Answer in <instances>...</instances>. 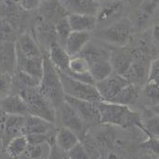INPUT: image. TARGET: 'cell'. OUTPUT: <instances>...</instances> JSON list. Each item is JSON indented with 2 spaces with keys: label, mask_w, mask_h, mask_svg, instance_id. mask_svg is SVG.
I'll return each instance as SVG.
<instances>
[{
  "label": "cell",
  "mask_w": 159,
  "mask_h": 159,
  "mask_svg": "<svg viewBox=\"0 0 159 159\" xmlns=\"http://www.w3.org/2000/svg\"><path fill=\"white\" fill-rule=\"evenodd\" d=\"M98 107L100 124L122 128L138 127L140 129L141 116L130 107L106 101L99 102Z\"/></svg>",
  "instance_id": "6da1fadb"
},
{
  "label": "cell",
  "mask_w": 159,
  "mask_h": 159,
  "mask_svg": "<svg viewBox=\"0 0 159 159\" xmlns=\"http://www.w3.org/2000/svg\"><path fill=\"white\" fill-rule=\"evenodd\" d=\"M135 35L134 25L129 17L120 20L95 31L93 38L98 39L109 47L123 48L127 46Z\"/></svg>",
  "instance_id": "7a4b0ae2"
},
{
  "label": "cell",
  "mask_w": 159,
  "mask_h": 159,
  "mask_svg": "<svg viewBox=\"0 0 159 159\" xmlns=\"http://www.w3.org/2000/svg\"><path fill=\"white\" fill-rule=\"evenodd\" d=\"M39 91L57 110L65 102V94L59 74L49 59L47 53L43 55V74L40 79Z\"/></svg>",
  "instance_id": "3957f363"
},
{
  "label": "cell",
  "mask_w": 159,
  "mask_h": 159,
  "mask_svg": "<svg viewBox=\"0 0 159 159\" xmlns=\"http://www.w3.org/2000/svg\"><path fill=\"white\" fill-rule=\"evenodd\" d=\"M18 94L25 99L29 115L42 118L52 124L56 122V110L44 98L39 88H26L18 92Z\"/></svg>",
  "instance_id": "277c9868"
},
{
  "label": "cell",
  "mask_w": 159,
  "mask_h": 159,
  "mask_svg": "<svg viewBox=\"0 0 159 159\" xmlns=\"http://www.w3.org/2000/svg\"><path fill=\"white\" fill-rule=\"evenodd\" d=\"M57 72L59 74L63 86V91L66 97L98 103L103 101L95 84L80 82L78 80H75L60 71Z\"/></svg>",
  "instance_id": "5b68a950"
},
{
  "label": "cell",
  "mask_w": 159,
  "mask_h": 159,
  "mask_svg": "<svg viewBox=\"0 0 159 159\" xmlns=\"http://www.w3.org/2000/svg\"><path fill=\"white\" fill-rule=\"evenodd\" d=\"M31 11H25L16 0H3L0 4V17L6 20L18 35L26 33V29L31 25Z\"/></svg>",
  "instance_id": "8992f818"
},
{
  "label": "cell",
  "mask_w": 159,
  "mask_h": 159,
  "mask_svg": "<svg viewBox=\"0 0 159 159\" xmlns=\"http://www.w3.org/2000/svg\"><path fill=\"white\" fill-rule=\"evenodd\" d=\"M128 1L125 0H100L97 13L98 29L103 28L121 18L125 17L124 13Z\"/></svg>",
  "instance_id": "52a82bcc"
},
{
  "label": "cell",
  "mask_w": 159,
  "mask_h": 159,
  "mask_svg": "<svg viewBox=\"0 0 159 159\" xmlns=\"http://www.w3.org/2000/svg\"><path fill=\"white\" fill-rule=\"evenodd\" d=\"M57 119H59L62 127H66L73 131L78 135L80 139L86 135L87 125L67 102L65 101L56 110V120Z\"/></svg>",
  "instance_id": "ba28073f"
},
{
  "label": "cell",
  "mask_w": 159,
  "mask_h": 159,
  "mask_svg": "<svg viewBox=\"0 0 159 159\" xmlns=\"http://www.w3.org/2000/svg\"><path fill=\"white\" fill-rule=\"evenodd\" d=\"M15 52L16 62L42 58L44 54L30 33H23L18 36L15 41Z\"/></svg>",
  "instance_id": "9c48e42d"
},
{
  "label": "cell",
  "mask_w": 159,
  "mask_h": 159,
  "mask_svg": "<svg viewBox=\"0 0 159 159\" xmlns=\"http://www.w3.org/2000/svg\"><path fill=\"white\" fill-rule=\"evenodd\" d=\"M159 11V0H143L133 12L131 20L135 31L143 30Z\"/></svg>",
  "instance_id": "30bf717a"
},
{
  "label": "cell",
  "mask_w": 159,
  "mask_h": 159,
  "mask_svg": "<svg viewBox=\"0 0 159 159\" xmlns=\"http://www.w3.org/2000/svg\"><path fill=\"white\" fill-rule=\"evenodd\" d=\"M128 84L129 82L125 78L112 73L108 78L102 80L100 82H98L95 85L103 101L111 102L118 95V93Z\"/></svg>",
  "instance_id": "8fae6325"
},
{
  "label": "cell",
  "mask_w": 159,
  "mask_h": 159,
  "mask_svg": "<svg viewBox=\"0 0 159 159\" xmlns=\"http://www.w3.org/2000/svg\"><path fill=\"white\" fill-rule=\"evenodd\" d=\"M65 101L67 102L83 119V121L88 125L91 124H100L99 107L98 102H91L85 100H80L71 98L68 97L65 98Z\"/></svg>",
  "instance_id": "7c38bea8"
},
{
  "label": "cell",
  "mask_w": 159,
  "mask_h": 159,
  "mask_svg": "<svg viewBox=\"0 0 159 159\" xmlns=\"http://www.w3.org/2000/svg\"><path fill=\"white\" fill-rule=\"evenodd\" d=\"M36 12L39 17L53 25L69 15L59 0H42Z\"/></svg>",
  "instance_id": "4fadbf2b"
},
{
  "label": "cell",
  "mask_w": 159,
  "mask_h": 159,
  "mask_svg": "<svg viewBox=\"0 0 159 159\" xmlns=\"http://www.w3.org/2000/svg\"><path fill=\"white\" fill-rule=\"evenodd\" d=\"M132 49L127 45L123 48H112L111 52V64L113 73L124 76L134 60Z\"/></svg>",
  "instance_id": "5bb4252c"
},
{
  "label": "cell",
  "mask_w": 159,
  "mask_h": 159,
  "mask_svg": "<svg viewBox=\"0 0 159 159\" xmlns=\"http://www.w3.org/2000/svg\"><path fill=\"white\" fill-rule=\"evenodd\" d=\"M68 14L97 15L99 2L97 0H59Z\"/></svg>",
  "instance_id": "9a60e30c"
},
{
  "label": "cell",
  "mask_w": 159,
  "mask_h": 159,
  "mask_svg": "<svg viewBox=\"0 0 159 159\" xmlns=\"http://www.w3.org/2000/svg\"><path fill=\"white\" fill-rule=\"evenodd\" d=\"M16 66L15 42L0 41V73L13 74Z\"/></svg>",
  "instance_id": "2e32d148"
},
{
  "label": "cell",
  "mask_w": 159,
  "mask_h": 159,
  "mask_svg": "<svg viewBox=\"0 0 159 159\" xmlns=\"http://www.w3.org/2000/svg\"><path fill=\"white\" fill-rule=\"evenodd\" d=\"M0 109L9 115H29L27 105L19 94H11L1 99Z\"/></svg>",
  "instance_id": "e0dca14e"
},
{
  "label": "cell",
  "mask_w": 159,
  "mask_h": 159,
  "mask_svg": "<svg viewBox=\"0 0 159 159\" xmlns=\"http://www.w3.org/2000/svg\"><path fill=\"white\" fill-rule=\"evenodd\" d=\"M67 20L71 31L93 33L97 30L98 21L97 16L87 14H69Z\"/></svg>",
  "instance_id": "ac0fdd59"
},
{
  "label": "cell",
  "mask_w": 159,
  "mask_h": 159,
  "mask_svg": "<svg viewBox=\"0 0 159 159\" xmlns=\"http://www.w3.org/2000/svg\"><path fill=\"white\" fill-rule=\"evenodd\" d=\"M54 126H55L54 124H52L42 118L33 115H26L23 135L29 136V135L48 134L56 130L54 129Z\"/></svg>",
  "instance_id": "d6986e66"
},
{
  "label": "cell",
  "mask_w": 159,
  "mask_h": 159,
  "mask_svg": "<svg viewBox=\"0 0 159 159\" xmlns=\"http://www.w3.org/2000/svg\"><path fill=\"white\" fill-rule=\"evenodd\" d=\"M91 33L72 31L64 45V49L70 57L78 55L84 50L86 44L91 40Z\"/></svg>",
  "instance_id": "ffe728a7"
},
{
  "label": "cell",
  "mask_w": 159,
  "mask_h": 159,
  "mask_svg": "<svg viewBox=\"0 0 159 159\" xmlns=\"http://www.w3.org/2000/svg\"><path fill=\"white\" fill-rule=\"evenodd\" d=\"M25 122V116L9 115L8 114L6 124H5V127H4V131H3V135H2L3 148L12 139L23 135Z\"/></svg>",
  "instance_id": "44dd1931"
},
{
  "label": "cell",
  "mask_w": 159,
  "mask_h": 159,
  "mask_svg": "<svg viewBox=\"0 0 159 159\" xmlns=\"http://www.w3.org/2000/svg\"><path fill=\"white\" fill-rule=\"evenodd\" d=\"M47 55L57 71L66 74L70 56L63 46H61L57 41L52 43L47 52Z\"/></svg>",
  "instance_id": "7402d4cb"
},
{
  "label": "cell",
  "mask_w": 159,
  "mask_h": 159,
  "mask_svg": "<svg viewBox=\"0 0 159 159\" xmlns=\"http://www.w3.org/2000/svg\"><path fill=\"white\" fill-rule=\"evenodd\" d=\"M80 141H81V139H80L78 135L75 134L70 129L62 127V126H60L56 129L54 142H55L56 146L59 149H61L62 151H64L66 152H69Z\"/></svg>",
  "instance_id": "603a6c76"
},
{
  "label": "cell",
  "mask_w": 159,
  "mask_h": 159,
  "mask_svg": "<svg viewBox=\"0 0 159 159\" xmlns=\"http://www.w3.org/2000/svg\"><path fill=\"white\" fill-rule=\"evenodd\" d=\"M139 98V86L129 83L118 93V95L111 102L130 107L137 103Z\"/></svg>",
  "instance_id": "cb8c5ba5"
},
{
  "label": "cell",
  "mask_w": 159,
  "mask_h": 159,
  "mask_svg": "<svg viewBox=\"0 0 159 159\" xmlns=\"http://www.w3.org/2000/svg\"><path fill=\"white\" fill-rule=\"evenodd\" d=\"M89 72L96 84L108 78L113 73L111 59L99 60L89 64Z\"/></svg>",
  "instance_id": "d4e9b609"
},
{
  "label": "cell",
  "mask_w": 159,
  "mask_h": 159,
  "mask_svg": "<svg viewBox=\"0 0 159 159\" xmlns=\"http://www.w3.org/2000/svg\"><path fill=\"white\" fill-rule=\"evenodd\" d=\"M148 114L141 117L140 130L147 138H159V116L148 109Z\"/></svg>",
  "instance_id": "484cf974"
},
{
  "label": "cell",
  "mask_w": 159,
  "mask_h": 159,
  "mask_svg": "<svg viewBox=\"0 0 159 159\" xmlns=\"http://www.w3.org/2000/svg\"><path fill=\"white\" fill-rule=\"evenodd\" d=\"M27 147L28 141L26 136L21 135L10 140L3 149L10 156H11L14 159H18L21 155H23L25 152Z\"/></svg>",
  "instance_id": "4316f807"
},
{
  "label": "cell",
  "mask_w": 159,
  "mask_h": 159,
  "mask_svg": "<svg viewBox=\"0 0 159 159\" xmlns=\"http://www.w3.org/2000/svg\"><path fill=\"white\" fill-rule=\"evenodd\" d=\"M51 143L44 142L39 144L29 145L25 151V153L31 159H49L51 153Z\"/></svg>",
  "instance_id": "83f0119b"
},
{
  "label": "cell",
  "mask_w": 159,
  "mask_h": 159,
  "mask_svg": "<svg viewBox=\"0 0 159 159\" xmlns=\"http://www.w3.org/2000/svg\"><path fill=\"white\" fill-rule=\"evenodd\" d=\"M143 97L148 103V107L159 104V84L155 83L147 82L142 89Z\"/></svg>",
  "instance_id": "f1b7e54d"
},
{
  "label": "cell",
  "mask_w": 159,
  "mask_h": 159,
  "mask_svg": "<svg viewBox=\"0 0 159 159\" xmlns=\"http://www.w3.org/2000/svg\"><path fill=\"white\" fill-rule=\"evenodd\" d=\"M54 27H55V33H56V39H57V42L64 47L68 36L70 35V33L72 32L71 31V28H70V25H69V23H68V20H67V17L60 20L59 22H57L55 25H54Z\"/></svg>",
  "instance_id": "f546056e"
},
{
  "label": "cell",
  "mask_w": 159,
  "mask_h": 159,
  "mask_svg": "<svg viewBox=\"0 0 159 159\" xmlns=\"http://www.w3.org/2000/svg\"><path fill=\"white\" fill-rule=\"evenodd\" d=\"M18 36V33L13 27L6 20L0 17V41L15 42Z\"/></svg>",
  "instance_id": "4dcf8cb0"
},
{
  "label": "cell",
  "mask_w": 159,
  "mask_h": 159,
  "mask_svg": "<svg viewBox=\"0 0 159 159\" xmlns=\"http://www.w3.org/2000/svg\"><path fill=\"white\" fill-rule=\"evenodd\" d=\"M13 89L12 74L0 73V99L10 96Z\"/></svg>",
  "instance_id": "1f68e13d"
},
{
  "label": "cell",
  "mask_w": 159,
  "mask_h": 159,
  "mask_svg": "<svg viewBox=\"0 0 159 159\" xmlns=\"http://www.w3.org/2000/svg\"><path fill=\"white\" fill-rule=\"evenodd\" d=\"M66 153L69 159H95L86 150L82 141H80Z\"/></svg>",
  "instance_id": "d6a6232c"
},
{
  "label": "cell",
  "mask_w": 159,
  "mask_h": 159,
  "mask_svg": "<svg viewBox=\"0 0 159 159\" xmlns=\"http://www.w3.org/2000/svg\"><path fill=\"white\" fill-rule=\"evenodd\" d=\"M140 146L154 155V157H159V138H147Z\"/></svg>",
  "instance_id": "836d02e7"
},
{
  "label": "cell",
  "mask_w": 159,
  "mask_h": 159,
  "mask_svg": "<svg viewBox=\"0 0 159 159\" xmlns=\"http://www.w3.org/2000/svg\"><path fill=\"white\" fill-rule=\"evenodd\" d=\"M147 82L155 83L159 84V54L151 63Z\"/></svg>",
  "instance_id": "e575fe53"
},
{
  "label": "cell",
  "mask_w": 159,
  "mask_h": 159,
  "mask_svg": "<svg viewBox=\"0 0 159 159\" xmlns=\"http://www.w3.org/2000/svg\"><path fill=\"white\" fill-rule=\"evenodd\" d=\"M17 3L26 11H35L39 7L41 0H16Z\"/></svg>",
  "instance_id": "d590c367"
},
{
  "label": "cell",
  "mask_w": 159,
  "mask_h": 159,
  "mask_svg": "<svg viewBox=\"0 0 159 159\" xmlns=\"http://www.w3.org/2000/svg\"><path fill=\"white\" fill-rule=\"evenodd\" d=\"M151 35L156 49L159 51V22L151 28Z\"/></svg>",
  "instance_id": "8d00e7d4"
},
{
  "label": "cell",
  "mask_w": 159,
  "mask_h": 159,
  "mask_svg": "<svg viewBox=\"0 0 159 159\" xmlns=\"http://www.w3.org/2000/svg\"><path fill=\"white\" fill-rule=\"evenodd\" d=\"M7 117H8V114L0 109V138H1V139H2V135H3V131H4Z\"/></svg>",
  "instance_id": "74e56055"
},
{
  "label": "cell",
  "mask_w": 159,
  "mask_h": 159,
  "mask_svg": "<svg viewBox=\"0 0 159 159\" xmlns=\"http://www.w3.org/2000/svg\"><path fill=\"white\" fill-rule=\"evenodd\" d=\"M99 159H123L121 155L114 152H107L105 154H101Z\"/></svg>",
  "instance_id": "f35d334b"
},
{
  "label": "cell",
  "mask_w": 159,
  "mask_h": 159,
  "mask_svg": "<svg viewBox=\"0 0 159 159\" xmlns=\"http://www.w3.org/2000/svg\"><path fill=\"white\" fill-rule=\"evenodd\" d=\"M0 159H14L12 158L11 156H10L4 149H2L1 151H0Z\"/></svg>",
  "instance_id": "ab89813d"
},
{
  "label": "cell",
  "mask_w": 159,
  "mask_h": 159,
  "mask_svg": "<svg viewBox=\"0 0 159 159\" xmlns=\"http://www.w3.org/2000/svg\"><path fill=\"white\" fill-rule=\"evenodd\" d=\"M148 109H149L152 112H153L154 114H156V115L159 116V104L154 105V106H152V107H148Z\"/></svg>",
  "instance_id": "60d3db41"
},
{
  "label": "cell",
  "mask_w": 159,
  "mask_h": 159,
  "mask_svg": "<svg viewBox=\"0 0 159 159\" xmlns=\"http://www.w3.org/2000/svg\"><path fill=\"white\" fill-rule=\"evenodd\" d=\"M18 159H31V158H30V157H29V156L25 152V153H24L23 155H21Z\"/></svg>",
  "instance_id": "b9f144b4"
},
{
  "label": "cell",
  "mask_w": 159,
  "mask_h": 159,
  "mask_svg": "<svg viewBox=\"0 0 159 159\" xmlns=\"http://www.w3.org/2000/svg\"><path fill=\"white\" fill-rule=\"evenodd\" d=\"M152 159H159V157H153Z\"/></svg>",
  "instance_id": "7bdbcfd3"
},
{
  "label": "cell",
  "mask_w": 159,
  "mask_h": 159,
  "mask_svg": "<svg viewBox=\"0 0 159 159\" xmlns=\"http://www.w3.org/2000/svg\"><path fill=\"white\" fill-rule=\"evenodd\" d=\"M2 1H3V0H0V4H1V3H2Z\"/></svg>",
  "instance_id": "ee69618b"
},
{
  "label": "cell",
  "mask_w": 159,
  "mask_h": 159,
  "mask_svg": "<svg viewBox=\"0 0 159 159\" xmlns=\"http://www.w3.org/2000/svg\"><path fill=\"white\" fill-rule=\"evenodd\" d=\"M125 1H129V0H125Z\"/></svg>",
  "instance_id": "f6af8a7d"
},
{
  "label": "cell",
  "mask_w": 159,
  "mask_h": 159,
  "mask_svg": "<svg viewBox=\"0 0 159 159\" xmlns=\"http://www.w3.org/2000/svg\"><path fill=\"white\" fill-rule=\"evenodd\" d=\"M67 159H69V158H68V157H67Z\"/></svg>",
  "instance_id": "bcb514c9"
},
{
  "label": "cell",
  "mask_w": 159,
  "mask_h": 159,
  "mask_svg": "<svg viewBox=\"0 0 159 159\" xmlns=\"http://www.w3.org/2000/svg\"><path fill=\"white\" fill-rule=\"evenodd\" d=\"M41 1H42V0H41Z\"/></svg>",
  "instance_id": "7dc6e473"
},
{
  "label": "cell",
  "mask_w": 159,
  "mask_h": 159,
  "mask_svg": "<svg viewBox=\"0 0 159 159\" xmlns=\"http://www.w3.org/2000/svg\"><path fill=\"white\" fill-rule=\"evenodd\" d=\"M129 1H130V0H129Z\"/></svg>",
  "instance_id": "c3c4849f"
}]
</instances>
